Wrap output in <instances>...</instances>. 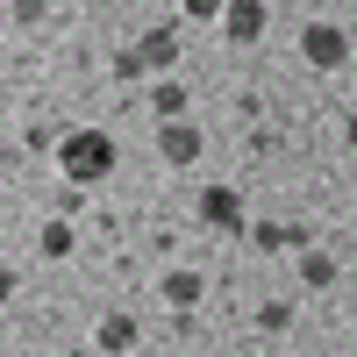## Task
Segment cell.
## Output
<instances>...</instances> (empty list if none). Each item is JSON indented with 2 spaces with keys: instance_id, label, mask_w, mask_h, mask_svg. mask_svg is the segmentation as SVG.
<instances>
[{
  "instance_id": "obj_1",
  "label": "cell",
  "mask_w": 357,
  "mask_h": 357,
  "mask_svg": "<svg viewBox=\"0 0 357 357\" xmlns=\"http://www.w3.org/2000/svg\"><path fill=\"white\" fill-rule=\"evenodd\" d=\"M57 172H65L72 186H100L114 172V136L107 129H65L57 136Z\"/></svg>"
},
{
  "instance_id": "obj_2",
  "label": "cell",
  "mask_w": 357,
  "mask_h": 357,
  "mask_svg": "<svg viewBox=\"0 0 357 357\" xmlns=\"http://www.w3.org/2000/svg\"><path fill=\"white\" fill-rule=\"evenodd\" d=\"M301 57H307L314 72H343V57H350L343 22H307V29H301Z\"/></svg>"
},
{
  "instance_id": "obj_3",
  "label": "cell",
  "mask_w": 357,
  "mask_h": 357,
  "mask_svg": "<svg viewBox=\"0 0 357 357\" xmlns=\"http://www.w3.org/2000/svg\"><path fill=\"white\" fill-rule=\"evenodd\" d=\"M200 222L243 236V229H250V222H243V193H236V186H200Z\"/></svg>"
},
{
  "instance_id": "obj_4",
  "label": "cell",
  "mask_w": 357,
  "mask_h": 357,
  "mask_svg": "<svg viewBox=\"0 0 357 357\" xmlns=\"http://www.w3.org/2000/svg\"><path fill=\"white\" fill-rule=\"evenodd\" d=\"M136 57H143V79H151V72H165V79H172V65H178V29H172V22H158V29H143V43H136Z\"/></svg>"
},
{
  "instance_id": "obj_5",
  "label": "cell",
  "mask_w": 357,
  "mask_h": 357,
  "mask_svg": "<svg viewBox=\"0 0 357 357\" xmlns=\"http://www.w3.org/2000/svg\"><path fill=\"white\" fill-rule=\"evenodd\" d=\"M200 151H207V136H200L193 122H165V129H158V158H165V165H178V172H186Z\"/></svg>"
},
{
  "instance_id": "obj_6",
  "label": "cell",
  "mask_w": 357,
  "mask_h": 357,
  "mask_svg": "<svg viewBox=\"0 0 357 357\" xmlns=\"http://www.w3.org/2000/svg\"><path fill=\"white\" fill-rule=\"evenodd\" d=\"M222 29H229V43H257L264 36V0H229Z\"/></svg>"
},
{
  "instance_id": "obj_7",
  "label": "cell",
  "mask_w": 357,
  "mask_h": 357,
  "mask_svg": "<svg viewBox=\"0 0 357 357\" xmlns=\"http://www.w3.org/2000/svg\"><path fill=\"white\" fill-rule=\"evenodd\" d=\"M250 243H257V250H301V243H307V229H293V222H257V229H250Z\"/></svg>"
},
{
  "instance_id": "obj_8",
  "label": "cell",
  "mask_w": 357,
  "mask_h": 357,
  "mask_svg": "<svg viewBox=\"0 0 357 357\" xmlns=\"http://www.w3.org/2000/svg\"><path fill=\"white\" fill-rule=\"evenodd\" d=\"M100 350H107V357H129V350H136V314H107V321H100Z\"/></svg>"
},
{
  "instance_id": "obj_9",
  "label": "cell",
  "mask_w": 357,
  "mask_h": 357,
  "mask_svg": "<svg viewBox=\"0 0 357 357\" xmlns=\"http://www.w3.org/2000/svg\"><path fill=\"white\" fill-rule=\"evenodd\" d=\"M158 114H165V122H186V86H178V79H158Z\"/></svg>"
},
{
  "instance_id": "obj_10",
  "label": "cell",
  "mask_w": 357,
  "mask_h": 357,
  "mask_svg": "<svg viewBox=\"0 0 357 357\" xmlns=\"http://www.w3.org/2000/svg\"><path fill=\"white\" fill-rule=\"evenodd\" d=\"M165 301L172 307H193L200 301V272H165Z\"/></svg>"
},
{
  "instance_id": "obj_11",
  "label": "cell",
  "mask_w": 357,
  "mask_h": 357,
  "mask_svg": "<svg viewBox=\"0 0 357 357\" xmlns=\"http://www.w3.org/2000/svg\"><path fill=\"white\" fill-rule=\"evenodd\" d=\"M301 279H307V286H329V279H336V257H329V250H301Z\"/></svg>"
},
{
  "instance_id": "obj_12",
  "label": "cell",
  "mask_w": 357,
  "mask_h": 357,
  "mask_svg": "<svg viewBox=\"0 0 357 357\" xmlns=\"http://www.w3.org/2000/svg\"><path fill=\"white\" fill-rule=\"evenodd\" d=\"M43 257H72V229L65 222H43Z\"/></svg>"
},
{
  "instance_id": "obj_13",
  "label": "cell",
  "mask_w": 357,
  "mask_h": 357,
  "mask_svg": "<svg viewBox=\"0 0 357 357\" xmlns=\"http://www.w3.org/2000/svg\"><path fill=\"white\" fill-rule=\"evenodd\" d=\"M178 8H186L193 22H222V8H229V0H178Z\"/></svg>"
},
{
  "instance_id": "obj_14",
  "label": "cell",
  "mask_w": 357,
  "mask_h": 357,
  "mask_svg": "<svg viewBox=\"0 0 357 357\" xmlns=\"http://www.w3.org/2000/svg\"><path fill=\"white\" fill-rule=\"evenodd\" d=\"M114 79H143V57H136V43H129V50H114Z\"/></svg>"
},
{
  "instance_id": "obj_15",
  "label": "cell",
  "mask_w": 357,
  "mask_h": 357,
  "mask_svg": "<svg viewBox=\"0 0 357 357\" xmlns=\"http://www.w3.org/2000/svg\"><path fill=\"white\" fill-rule=\"evenodd\" d=\"M15 22H22V29H36V22H43V0H15Z\"/></svg>"
},
{
  "instance_id": "obj_16",
  "label": "cell",
  "mask_w": 357,
  "mask_h": 357,
  "mask_svg": "<svg viewBox=\"0 0 357 357\" xmlns=\"http://www.w3.org/2000/svg\"><path fill=\"white\" fill-rule=\"evenodd\" d=\"M8 293H15V264L0 257V301H8Z\"/></svg>"
}]
</instances>
